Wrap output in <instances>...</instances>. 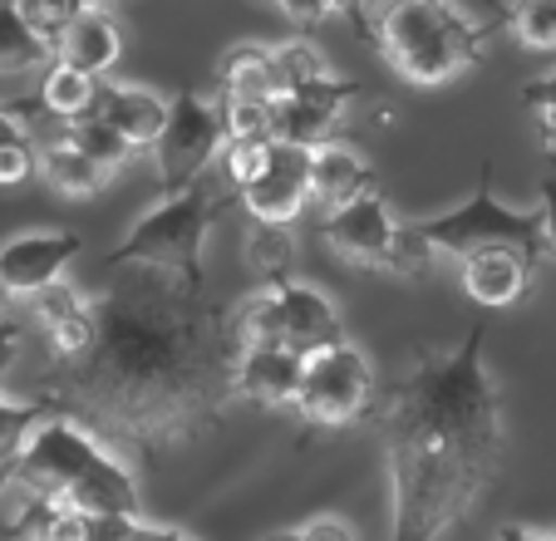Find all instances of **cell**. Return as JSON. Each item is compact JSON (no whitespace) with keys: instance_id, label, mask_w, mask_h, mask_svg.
Returning <instances> with one entry per match:
<instances>
[{"instance_id":"obj_13","label":"cell","mask_w":556,"mask_h":541,"mask_svg":"<svg viewBox=\"0 0 556 541\" xmlns=\"http://www.w3.org/2000/svg\"><path fill=\"white\" fill-rule=\"evenodd\" d=\"M148 521L134 517H99V512L70 507L54 498H30L25 512L11 521V531L21 541H134Z\"/></svg>"},{"instance_id":"obj_47","label":"cell","mask_w":556,"mask_h":541,"mask_svg":"<svg viewBox=\"0 0 556 541\" xmlns=\"http://www.w3.org/2000/svg\"><path fill=\"white\" fill-rule=\"evenodd\" d=\"M271 5H276V0H271Z\"/></svg>"},{"instance_id":"obj_11","label":"cell","mask_w":556,"mask_h":541,"mask_svg":"<svg viewBox=\"0 0 556 541\" xmlns=\"http://www.w3.org/2000/svg\"><path fill=\"white\" fill-rule=\"evenodd\" d=\"M320 241H326L340 261H350V266L389 270L394 241H400V222L389 217L379 192H365V198L345 202V207H336L320 222Z\"/></svg>"},{"instance_id":"obj_10","label":"cell","mask_w":556,"mask_h":541,"mask_svg":"<svg viewBox=\"0 0 556 541\" xmlns=\"http://www.w3.org/2000/svg\"><path fill=\"white\" fill-rule=\"evenodd\" d=\"M311 158L315 148H295V143H276L266 148L262 173L247 183L237 198L252 212L256 222H271V227H286V222L301 217V207L311 202Z\"/></svg>"},{"instance_id":"obj_14","label":"cell","mask_w":556,"mask_h":541,"mask_svg":"<svg viewBox=\"0 0 556 541\" xmlns=\"http://www.w3.org/2000/svg\"><path fill=\"white\" fill-rule=\"evenodd\" d=\"M79 256L74 231H30L0 247V281L15 295H40L45 286L64 281V266Z\"/></svg>"},{"instance_id":"obj_39","label":"cell","mask_w":556,"mask_h":541,"mask_svg":"<svg viewBox=\"0 0 556 541\" xmlns=\"http://www.w3.org/2000/svg\"><path fill=\"white\" fill-rule=\"evenodd\" d=\"M365 5H369V0H330V11H336V15H345V21L355 25V30L369 40V25H375V21H369V15H365Z\"/></svg>"},{"instance_id":"obj_1","label":"cell","mask_w":556,"mask_h":541,"mask_svg":"<svg viewBox=\"0 0 556 541\" xmlns=\"http://www.w3.org/2000/svg\"><path fill=\"white\" fill-rule=\"evenodd\" d=\"M99 340L50 369V404L104 443L168 453L198 443L237 399L242 325L188 281L157 266L109 270L94 295Z\"/></svg>"},{"instance_id":"obj_25","label":"cell","mask_w":556,"mask_h":541,"mask_svg":"<svg viewBox=\"0 0 556 541\" xmlns=\"http://www.w3.org/2000/svg\"><path fill=\"white\" fill-rule=\"evenodd\" d=\"M64 138H70L79 153L94 158V163L104 167L109 177H114L124 163H134V153H138V143H128V138L118 134L114 124H104L99 114H94V118H79V124H70V128H64Z\"/></svg>"},{"instance_id":"obj_17","label":"cell","mask_w":556,"mask_h":541,"mask_svg":"<svg viewBox=\"0 0 556 541\" xmlns=\"http://www.w3.org/2000/svg\"><path fill=\"white\" fill-rule=\"evenodd\" d=\"M124 54V35H118V21L99 5V11H79L60 35V64H74L85 74H109Z\"/></svg>"},{"instance_id":"obj_35","label":"cell","mask_w":556,"mask_h":541,"mask_svg":"<svg viewBox=\"0 0 556 541\" xmlns=\"http://www.w3.org/2000/svg\"><path fill=\"white\" fill-rule=\"evenodd\" d=\"M276 11H281L286 21H295V25L305 30V25L326 21V15H330V0H276Z\"/></svg>"},{"instance_id":"obj_28","label":"cell","mask_w":556,"mask_h":541,"mask_svg":"<svg viewBox=\"0 0 556 541\" xmlns=\"http://www.w3.org/2000/svg\"><path fill=\"white\" fill-rule=\"evenodd\" d=\"M50 414H60L50 399H40V404H15V399H0V453H11V458H15V453L25 448V438H30Z\"/></svg>"},{"instance_id":"obj_41","label":"cell","mask_w":556,"mask_h":541,"mask_svg":"<svg viewBox=\"0 0 556 541\" xmlns=\"http://www.w3.org/2000/svg\"><path fill=\"white\" fill-rule=\"evenodd\" d=\"M497 541H552V537H542V531H532V527H517V521H507V527L497 531Z\"/></svg>"},{"instance_id":"obj_37","label":"cell","mask_w":556,"mask_h":541,"mask_svg":"<svg viewBox=\"0 0 556 541\" xmlns=\"http://www.w3.org/2000/svg\"><path fill=\"white\" fill-rule=\"evenodd\" d=\"M21 340H25V330L15 320H0V379L11 375V365L21 360Z\"/></svg>"},{"instance_id":"obj_27","label":"cell","mask_w":556,"mask_h":541,"mask_svg":"<svg viewBox=\"0 0 556 541\" xmlns=\"http://www.w3.org/2000/svg\"><path fill=\"white\" fill-rule=\"evenodd\" d=\"M271 64H276V99L281 95H295V89H305V84L326 79V54L315 50V45L305 40H291L281 45V50H271Z\"/></svg>"},{"instance_id":"obj_43","label":"cell","mask_w":556,"mask_h":541,"mask_svg":"<svg viewBox=\"0 0 556 541\" xmlns=\"http://www.w3.org/2000/svg\"><path fill=\"white\" fill-rule=\"evenodd\" d=\"M15 468H21V453H15V458H11V453H0V492L15 482Z\"/></svg>"},{"instance_id":"obj_6","label":"cell","mask_w":556,"mask_h":541,"mask_svg":"<svg viewBox=\"0 0 556 541\" xmlns=\"http://www.w3.org/2000/svg\"><path fill=\"white\" fill-rule=\"evenodd\" d=\"M419 231L429 237V247L439 256H483V251H522V256L542 261L546 256V217L542 207L532 212H513L497 202L493 192V163H483L478 173V188L463 207L443 212L433 222H419Z\"/></svg>"},{"instance_id":"obj_30","label":"cell","mask_w":556,"mask_h":541,"mask_svg":"<svg viewBox=\"0 0 556 541\" xmlns=\"http://www.w3.org/2000/svg\"><path fill=\"white\" fill-rule=\"evenodd\" d=\"M30 311H35V320H40V330H54V325L74 320V315H85L89 311V295H79L74 286L54 281V286H45L40 295H30Z\"/></svg>"},{"instance_id":"obj_23","label":"cell","mask_w":556,"mask_h":541,"mask_svg":"<svg viewBox=\"0 0 556 541\" xmlns=\"http://www.w3.org/2000/svg\"><path fill=\"white\" fill-rule=\"evenodd\" d=\"M40 177L60 198H99L109 188V173L89 153H79L70 138H54L40 148Z\"/></svg>"},{"instance_id":"obj_9","label":"cell","mask_w":556,"mask_h":541,"mask_svg":"<svg viewBox=\"0 0 556 541\" xmlns=\"http://www.w3.org/2000/svg\"><path fill=\"white\" fill-rule=\"evenodd\" d=\"M369 399H375V369H369L359 344L340 340L305 360L295 414L311 428H340V424H355L369 408Z\"/></svg>"},{"instance_id":"obj_3","label":"cell","mask_w":556,"mask_h":541,"mask_svg":"<svg viewBox=\"0 0 556 541\" xmlns=\"http://www.w3.org/2000/svg\"><path fill=\"white\" fill-rule=\"evenodd\" d=\"M15 482H21L30 498L70 502V507L99 512V517L143 521L134 473H128L118 458H109L104 448H99V438L64 414H50L30 438H25Z\"/></svg>"},{"instance_id":"obj_45","label":"cell","mask_w":556,"mask_h":541,"mask_svg":"<svg viewBox=\"0 0 556 541\" xmlns=\"http://www.w3.org/2000/svg\"><path fill=\"white\" fill-rule=\"evenodd\" d=\"M40 5H45V0H21V11H25V15H35Z\"/></svg>"},{"instance_id":"obj_8","label":"cell","mask_w":556,"mask_h":541,"mask_svg":"<svg viewBox=\"0 0 556 541\" xmlns=\"http://www.w3.org/2000/svg\"><path fill=\"white\" fill-rule=\"evenodd\" d=\"M227 148V128H222V109L198 99V89H182L168 109V124L153 143L157 163V188L168 198H182L188 188H198L212 173L217 153Z\"/></svg>"},{"instance_id":"obj_31","label":"cell","mask_w":556,"mask_h":541,"mask_svg":"<svg viewBox=\"0 0 556 541\" xmlns=\"http://www.w3.org/2000/svg\"><path fill=\"white\" fill-rule=\"evenodd\" d=\"M433 256H439V251L429 247V237L419 231V222H409V227H400V241H394L389 270H394V276H429Z\"/></svg>"},{"instance_id":"obj_19","label":"cell","mask_w":556,"mask_h":541,"mask_svg":"<svg viewBox=\"0 0 556 541\" xmlns=\"http://www.w3.org/2000/svg\"><path fill=\"white\" fill-rule=\"evenodd\" d=\"M168 99H157L153 89H134V84H104V95H99V109L94 114L104 124H114L128 143H157L163 124H168Z\"/></svg>"},{"instance_id":"obj_22","label":"cell","mask_w":556,"mask_h":541,"mask_svg":"<svg viewBox=\"0 0 556 541\" xmlns=\"http://www.w3.org/2000/svg\"><path fill=\"white\" fill-rule=\"evenodd\" d=\"M99 95H104V84H99L94 74L54 60L50 70H45V84H40V109L70 128V124H79V118H94Z\"/></svg>"},{"instance_id":"obj_38","label":"cell","mask_w":556,"mask_h":541,"mask_svg":"<svg viewBox=\"0 0 556 541\" xmlns=\"http://www.w3.org/2000/svg\"><path fill=\"white\" fill-rule=\"evenodd\" d=\"M536 207H542V217H546V251H556V173L542 177V198H536Z\"/></svg>"},{"instance_id":"obj_44","label":"cell","mask_w":556,"mask_h":541,"mask_svg":"<svg viewBox=\"0 0 556 541\" xmlns=\"http://www.w3.org/2000/svg\"><path fill=\"white\" fill-rule=\"evenodd\" d=\"M11 301H15V291H11V286H5V281H0V315L11 311Z\"/></svg>"},{"instance_id":"obj_24","label":"cell","mask_w":556,"mask_h":541,"mask_svg":"<svg viewBox=\"0 0 556 541\" xmlns=\"http://www.w3.org/2000/svg\"><path fill=\"white\" fill-rule=\"evenodd\" d=\"M242 256H247V266H252L256 276L271 286V281H286V276H291L295 241H291V231H286V227L252 222V231H247V241H242Z\"/></svg>"},{"instance_id":"obj_33","label":"cell","mask_w":556,"mask_h":541,"mask_svg":"<svg viewBox=\"0 0 556 541\" xmlns=\"http://www.w3.org/2000/svg\"><path fill=\"white\" fill-rule=\"evenodd\" d=\"M266 148L271 143H227V158H222V177H227L231 192H242L266 163Z\"/></svg>"},{"instance_id":"obj_40","label":"cell","mask_w":556,"mask_h":541,"mask_svg":"<svg viewBox=\"0 0 556 541\" xmlns=\"http://www.w3.org/2000/svg\"><path fill=\"white\" fill-rule=\"evenodd\" d=\"M25 138H30V134H25L21 114H15L11 104H0V148H5V143H25Z\"/></svg>"},{"instance_id":"obj_5","label":"cell","mask_w":556,"mask_h":541,"mask_svg":"<svg viewBox=\"0 0 556 541\" xmlns=\"http://www.w3.org/2000/svg\"><path fill=\"white\" fill-rule=\"evenodd\" d=\"M227 207H242V198L231 188H217L212 177H202L198 188H188L182 198H163V207H153L114 251L104 256V270L124 266H157L188 281H207L202 276V241H207L212 222Z\"/></svg>"},{"instance_id":"obj_42","label":"cell","mask_w":556,"mask_h":541,"mask_svg":"<svg viewBox=\"0 0 556 541\" xmlns=\"http://www.w3.org/2000/svg\"><path fill=\"white\" fill-rule=\"evenodd\" d=\"M134 541H188V537H182V531H173V527H143Z\"/></svg>"},{"instance_id":"obj_15","label":"cell","mask_w":556,"mask_h":541,"mask_svg":"<svg viewBox=\"0 0 556 541\" xmlns=\"http://www.w3.org/2000/svg\"><path fill=\"white\" fill-rule=\"evenodd\" d=\"M305 379V354L281 350V344H242L237 360V399H252L262 408L295 404Z\"/></svg>"},{"instance_id":"obj_16","label":"cell","mask_w":556,"mask_h":541,"mask_svg":"<svg viewBox=\"0 0 556 541\" xmlns=\"http://www.w3.org/2000/svg\"><path fill=\"white\" fill-rule=\"evenodd\" d=\"M542 261L522 256V251H483V256L463 261V291L483 311H507L532 291V276Z\"/></svg>"},{"instance_id":"obj_26","label":"cell","mask_w":556,"mask_h":541,"mask_svg":"<svg viewBox=\"0 0 556 541\" xmlns=\"http://www.w3.org/2000/svg\"><path fill=\"white\" fill-rule=\"evenodd\" d=\"M507 30L527 50L552 54L556 50V0H513L507 5Z\"/></svg>"},{"instance_id":"obj_2","label":"cell","mask_w":556,"mask_h":541,"mask_svg":"<svg viewBox=\"0 0 556 541\" xmlns=\"http://www.w3.org/2000/svg\"><path fill=\"white\" fill-rule=\"evenodd\" d=\"M488 320L463 335L458 350L439 354L414 344L409 375L379 394V443L389 458L394 537L439 541L468 512L483 507L507 453L503 404L483 360Z\"/></svg>"},{"instance_id":"obj_48","label":"cell","mask_w":556,"mask_h":541,"mask_svg":"<svg viewBox=\"0 0 556 541\" xmlns=\"http://www.w3.org/2000/svg\"><path fill=\"white\" fill-rule=\"evenodd\" d=\"M281 541H286V537H281Z\"/></svg>"},{"instance_id":"obj_49","label":"cell","mask_w":556,"mask_h":541,"mask_svg":"<svg viewBox=\"0 0 556 541\" xmlns=\"http://www.w3.org/2000/svg\"><path fill=\"white\" fill-rule=\"evenodd\" d=\"M552 541H556V537H552Z\"/></svg>"},{"instance_id":"obj_21","label":"cell","mask_w":556,"mask_h":541,"mask_svg":"<svg viewBox=\"0 0 556 541\" xmlns=\"http://www.w3.org/2000/svg\"><path fill=\"white\" fill-rule=\"evenodd\" d=\"M222 99H242V104H276V64L271 50L262 45H237L217 64Z\"/></svg>"},{"instance_id":"obj_36","label":"cell","mask_w":556,"mask_h":541,"mask_svg":"<svg viewBox=\"0 0 556 541\" xmlns=\"http://www.w3.org/2000/svg\"><path fill=\"white\" fill-rule=\"evenodd\" d=\"M286 541H355V537H350L345 521L320 517V521H305V527H301V531H291Z\"/></svg>"},{"instance_id":"obj_7","label":"cell","mask_w":556,"mask_h":541,"mask_svg":"<svg viewBox=\"0 0 556 541\" xmlns=\"http://www.w3.org/2000/svg\"><path fill=\"white\" fill-rule=\"evenodd\" d=\"M237 325H242L247 344H281V350H295L305 360L345 340L336 305L311 286L291 281V276L262 286V295H252V305L237 315Z\"/></svg>"},{"instance_id":"obj_20","label":"cell","mask_w":556,"mask_h":541,"mask_svg":"<svg viewBox=\"0 0 556 541\" xmlns=\"http://www.w3.org/2000/svg\"><path fill=\"white\" fill-rule=\"evenodd\" d=\"M50 60H60L54 40L21 11V0H5V5H0V79L35 74Z\"/></svg>"},{"instance_id":"obj_4","label":"cell","mask_w":556,"mask_h":541,"mask_svg":"<svg viewBox=\"0 0 556 541\" xmlns=\"http://www.w3.org/2000/svg\"><path fill=\"white\" fill-rule=\"evenodd\" d=\"M369 45L409 84H448L483 60L488 25L468 21L453 0H384L369 25Z\"/></svg>"},{"instance_id":"obj_29","label":"cell","mask_w":556,"mask_h":541,"mask_svg":"<svg viewBox=\"0 0 556 541\" xmlns=\"http://www.w3.org/2000/svg\"><path fill=\"white\" fill-rule=\"evenodd\" d=\"M227 143H271V104H242V99H217Z\"/></svg>"},{"instance_id":"obj_46","label":"cell","mask_w":556,"mask_h":541,"mask_svg":"<svg viewBox=\"0 0 556 541\" xmlns=\"http://www.w3.org/2000/svg\"><path fill=\"white\" fill-rule=\"evenodd\" d=\"M0 5H5V0H0Z\"/></svg>"},{"instance_id":"obj_12","label":"cell","mask_w":556,"mask_h":541,"mask_svg":"<svg viewBox=\"0 0 556 541\" xmlns=\"http://www.w3.org/2000/svg\"><path fill=\"white\" fill-rule=\"evenodd\" d=\"M359 99V84L355 79H326L305 84L295 95H281L271 104V138L276 143H295V148H320L336 128V118L345 114V104Z\"/></svg>"},{"instance_id":"obj_18","label":"cell","mask_w":556,"mask_h":541,"mask_svg":"<svg viewBox=\"0 0 556 541\" xmlns=\"http://www.w3.org/2000/svg\"><path fill=\"white\" fill-rule=\"evenodd\" d=\"M375 188V167L355 153V148H340V143H320L311 158V198H320L330 212L345 207V202L365 198Z\"/></svg>"},{"instance_id":"obj_34","label":"cell","mask_w":556,"mask_h":541,"mask_svg":"<svg viewBox=\"0 0 556 541\" xmlns=\"http://www.w3.org/2000/svg\"><path fill=\"white\" fill-rule=\"evenodd\" d=\"M35 173H40V153L30 148V138L0 148V188H21V183H30Z\"/></svg>"},{"instance_id":"obj_32","label":"cell","mask_w":556,"mask_h":541,"mask_svg":"<svg viewBox=\"0 0 556 541\" xmlns=\"http://www.w3.org/2000/svg\"><path fill=\"white\" fill-rule=\"evenodd\" d=\"M522 104L532 109L536 134H542L546 153L556 158V74H542V79H527V84H522Z\"/></svg>"}]
</instances>
